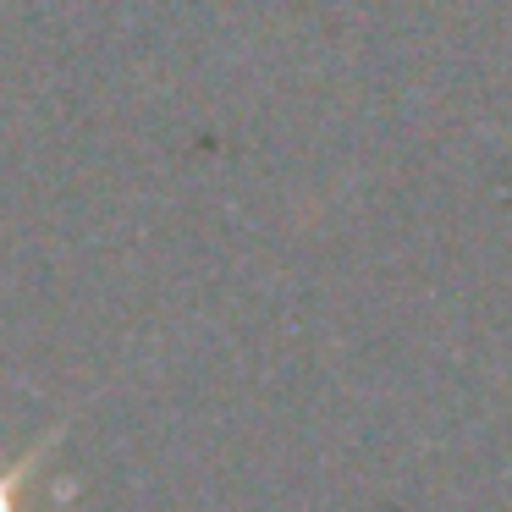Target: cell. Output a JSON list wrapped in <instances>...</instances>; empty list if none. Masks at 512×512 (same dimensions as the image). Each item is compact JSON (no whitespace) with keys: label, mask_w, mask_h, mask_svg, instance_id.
I'll return each mask as SVG.
<instances>
[{"label":"cell","mask_w":512,"mask_h":512,"mask_svg":"<svg viewBox=\"0 0 512 512\" xmlns=\"http://www.w3.org/2000/svg\"><path fill=\"white\" fill-rule=\"evenodd\" d=\"M45 452H50V441H39L17 468H0V512H34L28 507V490H34V468Z\"/></svg>","instance_id":"cell-1"}]
</instances>
